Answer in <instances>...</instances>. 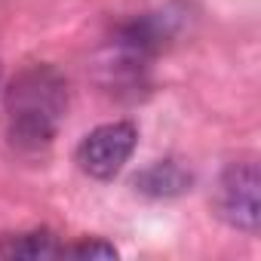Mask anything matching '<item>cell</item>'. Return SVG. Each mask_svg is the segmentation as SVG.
<instances>
[{
    "label": "cell",
    "instance_id": "1",
    "mask_svg": "<svg viewBox=\"0 0 261 261\" xmlns=\"http://www.w3.org/2000/svg\"><path fill=\"white\" fill-rule=\"evenodd\" d=\"M68 114V80L53 65H31L7 89V136L22 154L53 145Z\"/></svg>",
    "mask_w": 261,
    "mask_h": 261
},
{
    "label": "cell",
    "instance_id": "2",
    "mask_svg": "<svg viewBox=\"0 0 261 261\" xmlns=\"http://www.w3.org/2000/svg\"><path fill=\"white\" fill-rule=\"evenodd\" d=\"M258 188H261V175H258V163L252 157L227 163L224 172L218 175L215 191H212V200H209L215 218L224 221L233 230L255 233L258 224H261Z\"/></svg>",
    "mask_w": 261,
    "mask_h": 261
},
{
    "label": "cell",
    "instance_id": "3",
    "mask_svg": "<svg viewBox=\"0 0 261 261\" xmlns=\"http://www.w3.org/2000/svg\"><path fill=\"white\" fill-rule=\"evenodd\" d=\"M139 145V129L129 120H114V123H101L77 145V166L83 175L95 178V181H111L114 175H120V169L129 163Z\"/></svg>",
    "mask_w": 261,
    "mask_h": 261
},
{
    "label": "cell",
    "instance_id": "4",
    "mask_svg": "<svg viewBox=\"0 0 261 261\" xmlns=\"http://www.w3.org/2000/svg\"><path fill=\"white\" fill-rule=\"evenodd\" d=\"M133 188L142 197H151V200H175V197H181L194 188V172L185 163L166 157V160H157V163L145 166L133 178Z\"/></svg>",
    "mask_w": 261,
    "mask_h": 261
},
{
    "label": "cell",
    "instance_id": "5",
    "mask_svg": "<svg viewBox=\"0 0 261 261\" xmlns=\"http://www.w3.org/2000/svg\"><path fill=\"white\" fill-rule=\"evenodd\" d=\"M0 258L7 261H43V258H65V246L56 240L53 230H22L0 237Z\"/></svg>",
    "mask_w": 261,
    "mask_h": 261
},
{
    "label": "cell",
    "instance_id": "6",
    "mask_svg": "<svg viewBox=\"0 0 261 261\" xmlns=\"http://www.w3.org/2000/svg\"><path fill=\"white\" fill-rule=\"evenodd\" d=\"M117 246L101 240V237H92V240H83L77 246H65V258H117Z\"/></svg>",
    "mask_w": 261,
    "mask_h": 261
},
{
    "label": "cell",
    "instance_id": "7",
    "mask_svg": "<svg viewBox=\"0 0 261 261\" xmlns=\"http://www.w3.org/2000/svg\"><path fill=\"white\" fill-rule=\"evenodd\" d=\"M0 74H4V68H0Z\"/></svg>",
    "mask_w": 261,
    "mask_h": 261
}]
</instances>
